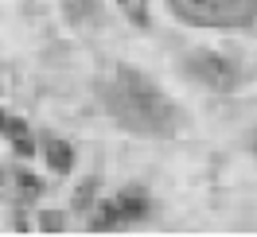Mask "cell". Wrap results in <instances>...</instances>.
<instances>
[{
    "label": "cell",
    "instance_id": "cell-2",
    "mask_svg": "<svg viewBox=\"0 0 257 237\" xmlns=\"http://www.w3.org/2000/svg\"><path fill=\"white\" fill-rule=\"evenodd\" d=\"M168 8L187 24L218 28V32L249 28L257 20V0H168Z\"/></svg>",
    "mask_w": 257,
    "mask_h": 237
},
{
    "label": "cell",
    "instance_id": "cell-5",
    "mask_svg": "<svg viewBox=\"0 0 257 237\" xmlns=\"http://www.w3.org/2000/svg\"><path fill=\"white\" fill-rule=\"evenodd\" d=\"M0 132H4L8 140H12L16 156H24V159H28V156L35 152V144H32V132H28V125H24L20 117H12V113H4V109H0Z\"/></svg>",
    "mask_w": 257,
    "mask_h": 237
},
{
    "label": "cell",
    "instance_id": "cell-4",
    "mask_svg": "<svg viewBox=\"0 0 257 237\" xmlns=\"http://www.w3.org/2000/svg\"><path fill=\"white\" fill-rule=\"evenodd\" d=\"M148 210H152V198L141 187H128L117 198L97 206L94 229H113V225H125V221H141V218H148Z\"/></svg>",
    "mask_w": 257,
    "mask_h": 237
},
{
    "label": "cell",
    "instance_id": "cell-10",
    "mask_svg": "<svg viewBox=\"0 0 257 237\" xmlns=\"http://www.w3.org/2000/svg\"><path fill=\"white\" fill-rule=\"evenodd\" d=\"M43 229H63V218L59 214H43Z\"/></svg>",
    "mask_w": 257,
    "mask_h": 237
},
{
    "label": "cell",
    "instance_id": "cell-9",
    "mask_svg": "<svg viewBox=\"0 0 257 237\" xmlns=\"http://www.w3.org/2000/svg\"><path fill=\"white\" fill-rule=\"evenodd\" d=\"M20 190H24L28 198H32V194H39V190H43V183H39L35 175H20Z\"/></svg>",
    "mask_w": 257,
    "mask_h": 237
},
{
    "label": "cell",
    "instance_id": "cell-6",
    "mask_svg": "<svg viewBox=\"0 0 257 237\" xmlns=\"http://www.w3.org/2000/svg\"><path fill=\"white\" fill-rule=\"evenodd\" d=\"M47 163H51L59 175H66L70 167H74V152H70V144L51 136V140H47Z\"/></svg>",
    "mask_w": 257,
    "mask_h": 237
},
{
    "label": "cell",
    "instance_id": "cell-1",
    "mask_svg": "<svg viewBox=\"0 0 257 237\" xmlns=\"http://www.w3.org/2000/svg\"><path fill=\"white\" fill-rule=\"evenodd\" d=\"M101 101L113 121L137 136H176L179 132V109L172 105V97L152 78L128 66H117L101 82Z\"/></svg>",
    "mask_w": 257,
    "mask_h": 237
},
{
    "label": "cell",
    "instance_id": "cell-7",
    "mask_svg": "<svg viewBox=\"0 0 257 237\" xmlns=\"http://www.w3.org/2000/svg\"><path fill=\"white\" fill-rule=\"evenodd\" d=\"M66 8H70V16L74 24H86V20H97V4L94 0H63Z\"/></svg>",
    "mask_w": 257,
    "mask_h": 237
},
{
    "label": "cell",
    "instance_id": "cell-3",
    "mask_svg": "<svg viewBox=\"0 0 257 237\" xmlns=\"http://www.w3.org/2000/svg\"><path fill=\"white\" fill-rule=\"evenodd\" d=\"M187 74L203 90H214V94H230L238 86V66L230 59H222L218 51H191L187 55Z\"/></svg>",
    "mask_w": 257,
    "mask_h": 237
},
{
    "label": "cell",
    "instance_id": "cell-8",
    "mask_svg": "<svg viewBox=\"0 0 257 237\" xmlns=\"http://www.w3.org/2000/svg\"><path fill=\"white\" fill-rule=\"evenodd\" d=\"M117 4L128 12V20H133L137 28H148V8H145V0H117Z\"/></svg>",
    "mask_w": 257,
    "mask_h": 237
}]
</instances>
